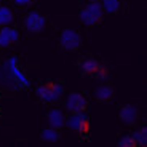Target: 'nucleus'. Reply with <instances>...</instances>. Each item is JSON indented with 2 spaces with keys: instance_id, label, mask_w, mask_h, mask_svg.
I'll use <instances>...</instances> for the list:
<instances>
[{
  "instance_id": "obj_1",
  "label": "nucleus",
  "mask_w": 147,
  "mask_h": 147,
  "mask_svg": "<svg viewBox=\"0 0 147 147\" xmlns=\"http://www.w3.org/2000/svg\"><path fill=\"white\" fill-rule=\"evenodd\" d=\"M101 16H102V8L98 5V2H91L88 7H85L80 11V21L86 26H93L96 22H99Z\"/></svg>"
},
{
  "instance_id": "obj_2",
  "label": "nucleus",
  "mask_w": 147,
  "mask_h": 147,
  "mask_svg": "<svg viewBox=\"0 0 147 147\" xmlns=\"http://www.w3.org/2000/svg\"><path fill=\"white\" fill-rule=\"evenodd\" d=\"M63 86L58 83H48L43 86H38L37 88V94L40 99H43L45 102H53V101H58L63 94Z\"/></svg>"
},
{
  "instance_id": "obj_3",
  "label": "nucleus",
  "mask_w": 147,
  "mask_h": 147,
  "mask_svg": "<svg viewBox=\"0 0 147 147\" xmlns=\"http://www.w3.org/2000/svg\"><path fill=\"white\" fill-rule=\"evenodd\" d=\"M59 43L61 47L66 48V50H77L82 45V37L77 30L74 29H66L61 34V38H59Z\"/></svg>"
},
{
  "instance_id": "obj_4",
  "label": "nucleus",
  "mask_w": 147,
  "mask_h": 147,
  "mask_svg": "<svg viewBox=\"0 0 147 147\" xmlns=\"http://www.w3.org/2000/svg\"><path fill=\"white\" fill-rule=\"evenodd\" d=\"M67 125H69L70 129H74V131H77V133H86L90 128L88 118L85 117L82 112H72L70 118L67 120Z\"/></svg>"
},
{
  "instance_id": "obj_5",
  "label": "nucleus",
  "mask_w": 147,
  "mask_h": 147,
  "mask_svg": "<svg viewBox=\"0 0 147 147\" xmlns=\"http://www.w3.org/2000/svg\"><path fill=\"white\" fill-rule=\"evenodd\" d=\"M45 24H47V21H45V18L40 15V13H37V11H34V13H29L26 18V27L29 32L32 34H38L43 30Z\"/></svg>"
},
{
  "instance_id": "obj_6",
  "label": "nucleus",
  "mask_w": 147,
  "mask_h": 147,
  "mask_svg": "<svg viewBox=\"0 0 147 147\" xmlns=\"http://www.w3.org/2000/svg\"><path fill=\"white\" fill-rule=\"evenodd\" d=\"M18 40H19L18 30L11 29V27L3 26V29L0 30V47H2V48L10 47L11 43H16Z\"/></svg>"
},
{
  "instance_id": "obj_7",
  "label": "nucleus",
  "mask_w": 147,
  "mask_h": 147,
  "mask_svg": "<svg viewBox=\"0 0 147 147\" xmlns=\"http://www.w3.org/2000/svg\"><path fill=\"white\" fill-rule=\"evenodd\" d=\"M86 106V101L82 94L78 93H74V94L69 96V99H67V109L72 110V112H82Z\"/></svg>"
},
{
  "instance_id": "obj_8",
  "label": "nucleus",
  "mask_w": 147,
  "mask_h": 147,
  "mask_svg": "<svg viewBox=\"0 0 147 147\" xmlns=\"http://www.w3.org/2000/svg\"><path fill=\"white\" fill-rule=\"evenodd\" d=\"M120 118L125 121V123L131 125V123H134L136 118H138V109L134 106H125L120 110Z\"/></svg>"
},
{
  "instance_id": "obj_9",
  "label": "nucleus",
  "mask_w": 147,
  "mask_h": 147,
  "mask_svg": "<svg viewBox=\"0 0 147 147\" xmlns=\"http://www.w3.org/2000/svg\"><path fill=\"white\" fill-rule=\"evenodd\" d=\"M47 118H48V121H50V125H51V128H61V126L64 125V115H63V112L61 110H58V109H53V110H50L48 112V115H47Z\"/></svg>"
},
{
  "instance_id": "obj_10",
  "label": "nucleus",
  "mask_w": 147,
  "mask_h": 147,
  "mask_svg": "<svg viewBox=\"0 0 147 147\" xmlns=\"http://www.w3.org/2000/svg\"><path fill=\"white\" fill-rule=\"evenodd\" d=\"M99 69V64L94 59H85L82 63V74H94Z\"/></svg>"
},
{
  "instance_id": "obj_11",
  "label": "nucleus",
  "mask_w": 147,
  "mask_h": 147,
  "mask_svg": "<svg viewBox=\"0 0 147 147\" xmlns=\"http://www.w3.org/2000/svg\"><path fill=\"white\" fill-rule=\"evenodd\" d=\"M8 66H10V69H11V72H13V75H15L16 78H18L19 82H21L22 85H27V78L22 75V72L18 69V66H16V59L15 58H11L10 61H8Z\"/></svg>"
},
{
  "instance_id": "obj_12",
  "label": "nucleus",
  "mask_w": 147,
  "mask_h": 147,
  "mask_svg": "<svg viewBox=\"0 0 147 147\" xmlns=\"http://www.w3.org/2000/svg\"><path fill=\"white\" fill-rule=\"evenodd\" d=\"M13 21V13L8 7H0V26H7Z\"/></svg>"
},
{
  "instance_id": "obj_13",
  "label": "nucleus",
  "mask_w": 147,
  "mask_h": 147,
  "mask_svg": "<svg viewBox=\"0 0 147 147\" xmlns=\"http://www.w3.org/2000/svg\"><path fill=\"white\" fill-rule=\"evenodd\" d=\"M114 94V90L109 88V86H101V88L96 90V98L99 101H106V99H110Z\"/></svg>"
},
{
  "instance_id": "obj_14",
  "label": "nucleus",
  "mask_w": 147,
  "mask_h": 147,
  "mask_svg": "<svg viewBox=\"0 0 147 147\" xmlns=\"http://www.w3.org/2000/svg\"><path fill=\"white\" fill-rule=\"evenodd\" d=\"M102 8L107 13H117L120 8V2L118 0H102Z\"/></svg>"
},
{
  "instance_id": "obj_15",
  "label": "nucleus",
  "mask_w": 147,
  "mask_h": 147,
  "mask_svg": "<svg viewBox=\"0 0 147 147\" xmlns=\"http://www.w3.org/2000/svg\"><path fill=\"white\" fill-rule=\"evenodd\" d=\"M134 142L138 146H146L147 144V129L146 128H139L136 133H134V136H133Z\"/></svg>"
},
{
  "instance_id": "obj_16",
  "label": "nucleus",
  "mask_w": 147,
  "mask_h": 147,
  "mask_svg": "<svg viewBox=\"0 0 147 147\" xmlns=\"http://www.w3.org/2000/svg\"><path fill=\"white\" fill-rule=\"evenodd\" d=\"M42 138H43V141H47V142H55V141L59 139V134L56 133V128H50V129H43L42 131Z\"/></svg>"
},
{
  "instance_id": "obj_17",
  "label": "nucleus",
  "mask_w": 147,
  "mask_h": 147,
  "mask_svg": "<svg viewBox=\"0 0 147 147\" xmlns=\"http://www.w3.org/2000/svg\"><path fill=\"white\" fill-rule=\"evenodd\" d=\"M118 146H121V147H133V146H136V142H134L133 136H123L120 141H118Z\"/></svg>"
},
{
  "instance_id": "obj_18",
  "label": "nucleus",
  "mask_w": 147,
  "mask_h": 147,
  "mask_svg": "<svg viewBox=\"0 0 147 147\" xmlns=\"http://www.w3.org/2000/svg\"><path fill=\"white\" fill-rule=\"evenodd\" d=\"M18 5H21V7H26V5H29L30 3V0H15Z\"/></svg>"
},
{
  "instance_id": "obj_19",
  "label": "nucleus",
  "mask_w": 147,
  "mask_h": 147,
  "mask_svg": "<svg viewBox=\"0 0 147 147\" xmlns=\"http://www.w3.org/2000/svg\"><path fill=\"white\" fill-rule=\"evenodd\" d=\"M90 2H99V0H90Z\"/></svg>"
}]
</instances>
